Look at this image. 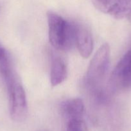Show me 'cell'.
<instances>
[{
  "label": "cell",
  "instance_id": "5",
  "mask_svg": "<svg viewBox=\"0 0 131 131\" xmlns=\"http://www.w3.org/2000/svg\"><path fill=\"white\" fill-rule=\"evenodd\" d=\"M110 81L118 89L125 90L131 87V49L123 55L114 68Z\"/></svg>",
  "mask_w": 131,
  "mask_h": 131
},
{
  "label": "cell",
  "instance_id": "1",
  "mask_svg": "<svg viewBox=\"0 0 131 131\" xmlns=\"http://www.w3.org/2000/svg\"><path fill=\"white\" fill-rule=\"evenodd\" d=\"M49 40L57 49L69 50L76 43L77 26L64 20L53 12L47 13Z\"/></svg>",
  "mask_w": 131,
  "mask_h": 131
},
{
  "label": "cell",
  "instance_id": "4",
  "mask_svg": "<svg viewBox=\"0 0 131 131\" xmlns=\"http://www.w3.org/2000/svg\"><path fill=\"white\" fill-rule=\"evenodd\" d=\"M92 3L100 11L131 23V0H92Z\"/></svg>",
  "mask_w": 131,
  "mask_h": 131
},
{
  "label": "cell",
  "instance_id": "6",
  "mask_svg": "<svg viewBox=\"0 0 131 131\" xmlns=\"http://www.w3.org/2000/svg\"><path fill=\"white\" fill-rule=\"evenodd\" d=\"M76 44L81 56L88 58L93 49V41L91 33L85 27L77 26Z\"/></svg>",
  "mask_w": 131,
  "mask_h": 131
},
{
  "label": "cell",
  "instance_id": "2",
  "mask_svg": "<svg viewBox=\"0 0 131 131\" xmlns=\"http://www.w3.org/2000/svg\"><path fill=\"white\" fill-rule=\"evenodd\" d=\"M9 96V111L14 121L21 122L28 113L26 97L23 85L15 73L5 80Z\"/></svg>",
  "mask_w": 131,
  "mask_h": 131
},
{
  "label": "cell",
  "instance_id": "8",
  "mask_svg": "<svg viewBox=\"0 0 131 131\" xmlns=\"http://www.w3.org/2000/svg\"><path fill=\"white\" fill-rule=\"evenodd\" d=\"M67 76V67L64 60L55 57L52 60L50 71V81L53 86L61 84Z\"/></svg>",
  "mask_w": 131,
  "mask_h": 131
},
{
  "label": "cell",
  "instance_id": "11",
  "mask_svg": "<svg viewBox=\"0 0 131 131\" xmlns=\"http://www.w3.org/2000/svg\"><path fill=\"white\" fill-rule=\"evenodd\" d=\"M39 131H47V130H39Z\"/></svg>",
  "mask_w": 131,
  "mask_h": 131
},
{
  "label": "cell",
  "instance_id": "3",
  "mask_svg": "<svg viewBox=\"0 0 131 131\" xmlns=\"http://www.w3.org/2000/svg\"><path fill=\"white\" fill-rule=\"evenodd\" d=\"M110 54V47L106 43L100 46L94 55L86 74V79L90 85L95 86L104 79L109 69Z\"/></svg>",
  "mask_w": 131,
  "mask_h": 131
},
{
  "label": "cell",
  "instance_id": "7",
  "mask_svg": "<svg viewBox=\"0 0 131 131\" xmlns=\"http://www.w3.org/2000/svg\"><path fill=\"white\" fill-rule=\"evenodd\" d=\"M84 105L80 99H72L66 101L62 105V112L68 122L81 119L83 113Z\"/></svg>",
  "mask_w": 131,
  "mask_h": 131
},
{
  "label": "cell",
  "instance_id": "10",
  "mask_svg": "<svg viewBox=\"0 0 131 131\" xmlns=\"http://www.w3.org/2000/svg\"><path fill=\"white\" fill-rule=\"evenodd\" d=\"M11 63L8 52L0 43V68L9 65Z\"/></svg>",
  "mask_w": 131,
  "mask_h": 131
},
{
  "label": "cell",
  "instance_id": "12",
  "mask_svg": "<svg viewBox=\"0 0 131 131\" xmlns=\"http://www.w3.org/2000/svg\"><path fill=\"white\" fill-rule=\"evenodd\" d=\"M0 10H1V6H0Z\"/></svg>",
  "mask_w": 131,
  "mask_h": 131
},
{
  "label": "cell",
  "instance_id": "9",
  "mask_svg": "<svg viewBox=\"0 0 131 131\" xmlns=\"http://www.w3.org/2000/svg\"><path fill=\"white\" fill-rule=\"evenodd\" d=\"M67 131H87L86 124L82 119L68 122Z\"/></svg>",
  "mask_w": 131,
  "mask_h": 131
}]
</instances>
